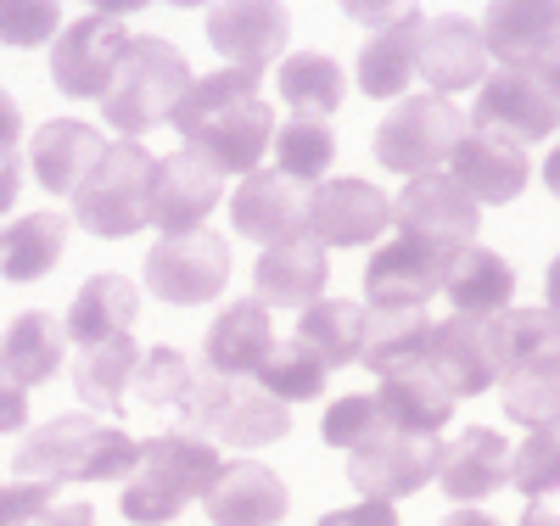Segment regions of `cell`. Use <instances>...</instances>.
<instances>
[{
  "instance_id": "4",
  "label": "cell",
  "mask_w": 560,
  "mask_h": 526,
  "mask_svg": "<svg viewBox=\"0 0 560 526\" xmlns=\"http://www.w3.org/2000/svg\"><path fill=\"white\" fill-rule=\"evenodd\" d=\"M185 90H191V62L168 39H129L102 95V118L118 129V140H140L174 118Z\"/></svg>"
},
{
  "instance_id": "15",
  "label": "cell",
  "mask_w": 560,
  "mask_h": 526,
  "mask_svg": "<svg viewBox=\"0 0 560 526\" xmlns=\"http://www.w3.org/2000/svg\"><path fill=\"white\" fill-rule=\"evenodd\" d=\"M477 129H499L510 140H549V129H560V102L527 73V68H499L477 84V113H471Z\"/></svg>"
},
{
  "instance_id": "46",
  "label": "cell",
  "mask_w": 560,
  "mask_h": 526,
  "mask_svg": "<svg viewBox=\"0 0 560 526\" xmlns=\"http://www.w3.org/2000/svg\"><path fill=\"white\" fill-rule=\"evenodd\" d=\"M337 7L353 23H364V28H387V23H398V17L415 12V0H337Z\"/></svg>"
},
{
  "instance_id": "31",
  "label": "cell",
  "mask_w": 560,
  "mask_h": 526,
  "mask_svg": "<svg viewBox=\"0 0 560 526\" xmlns=\"http://www.w3.org/2000/svg\"><path fill=\"white\" fill-rule=\"evenodd\" d=\"M420 34H427V17L409 12L387 28H376L359 51V90L376 95V102H393V95L409 90L415 79V57H420Z\"/></svg>"
},
{
  "instance_id": "56",
  "label": "cell",
  "mask_w": 560,
  "mask_h": 526,
  "mask_svg": "<svg viewBox=\"0 0 560 526\" xmlns=\"http://www.w3.org/2000/svg\"><path fill=\"white\" fill-rule=\"evenodd\" d=\"M516 526H560V515H555V510H544V504H527V515H522Z\"/></svg>"
},
{
  "instance_id": "29",
  "label": "cell",
  "mask_w": 560,
  "mask_h": 526,
  "mask_svg": "<svg viewBox=\"0 0 560 526\" xmlns=\"http://www.w3.org/2000/svg\"><path fill=\"white\" fill-rule=\"evenodd\" d=\"M376 409L393 432H415V437H438L448 414H454V393L443 381L415 364V370H398V375H382V393H376Z\"/></svg>"
},
{
  "instance_id": "30",
  "label": "cell",
  "mask_w": 560,
  "mask_h": 526,
  "mask_svg": "<svg viewBox=\"0 0 560 526\" xmlns=\"http://www.w3.org/2000/svg\"><path fill=\"white\" fill-rule=\"evenodd\" d=\"M432 314L427 308H364V364L376 375H398L427 364L432 348Z\"/></svg>"
},
{
  "instance_id": "39",
  "label": "cell",
  "mask_w": 560,
  "mask_h": 526,
  "mask_svg": "<svg viewBox=\"0 0 560 526\" xmlns=\"http://www.w3.org/2000/svg\"><path fill=\"white\" fill-rule=\"evenodd\" d=\"M269 152H275V168L287 174V179H298V185H319L325 179V168H331V157H337V140H331V129H325L319 118H287L275 129V140H269Z\"/></svg>"
},
{
  "instance_id": "7",
  "label": "cell",
  "mask_w": 560,
  "mask_h": 526,
  "mask_svg": "<svg viewBox=\"0 0 560 526\" xmlns=\"http://www.w3.org/2000/svg\"><path fill=\"white\" fill-rule=\"evenodd\" d=\"M459 107L443 102V95H415V102H398L382 129H376V163L420 179V174H443L454 140H459Z\"/></svg>"
},
{
  "instance_id": "8",
  "label": "cell",
  "mask_w": 560,
  "mask_h": 526,
  "mask_svg": "<svg viewBox=\"0 0 560 526\" xmlns=\"http://www.w3.org/2000/svg\"><path fill=\"white\" fill-rule=\"evenodd\" d=\"M224 280H230V247L213 230L158 235V247L147 253V292L174 308L213 303L224 292Z\"/></svg>"
},
{
  "instance_id": "5",
  "label": "cell",
  "mask_w": 560,
  "mask_h": 526,
  "mask_svg": "<svg viewBox=\"0 0 560 526\" xmlns=\"http://www.w3.org/2000/svg\"><path fill=\"white\" fill-rule=\"evenodd\" d=\"M179 420L191 425V432H208L213 443H230V448H264V443H280L292 432L287 404H275L258 381L213 375V370L191 375V393L179 404Z\"/></svg>"
},
{
  "instance_id": "32",
  "label": "cell",
  "mask_w": 560,
  "mask_h": 526,
  "mask_svg": "<svg viewBox=\"0 0 560 526\" xmlns=\"http://www.w3.org/2000/svg\"><path fill=\"white\" fill-rule=\"evenodd\" d=\"M68 253V219L62 213H23L0 230V274L28 285L45 280Z\"/></svg>"
},
{
  "instance_id": "45",
  "label": "cell",
  "mask_w": 560,
  "mask_h": 526,
  "mask_svg": "<svg viewBox=\"0 0 560 526\" xmlns=\"http://www.w3.org/2000/svg\"><path fill=\"white\" fill-rule=\"evenodd\" d=\"M51 504H57L51 482H0V526H23Z\"/></svg>"
},
{
  "instance_id": "59",
  "label": "cell",
  "mask_w": 560,
  "mask_h": 526,
  "mask_svg": "<svg viewBox=\"0 0 560 526\" xmlns=\"http://www.w3.org/2000/svg\"><path fill=\"white\" fill-rule=\"evenodd\" d=\"M555 330H560V319H555Z\"/></svg>"
},
{
  "instance_id": "43",
  "label": "cell",
  "mask_w": 560,
  "mask_h": 526,
  "mask_svg": "<svg viewBox=\"0 0 560 526\" xmlns=\"http://www.w3.org/2000/svg\"><path fill=\"white\" fill-rule=\"evenodd\" d=\"M382 432H393V425L382 420V409H376V398L370 393H353V398H337L331 409H325V420H319V437H325V448H359V443H370V437H382Z\"/></svg>"
},
{
  "instance_id": "6",
  "label": "cell",
  "mask_w": 560,
  "mask_h": 526,
  "mask_svg": "<svg viewBox=\"0 0 560 526\" xmlns=\"http://www.w3.org/2000/svg\"><path fill=\"white\" fill-rule=\"evenodd\" d=\"M152 168H158V157L140 147V140H113V147L96 157V168L84 174V185L68 197L73 219L90 235H107V242H124V235L147 230Z\"/></svg>"
},
{
  "instance_id": "2",
  "label": "cell",
  "mask_w": 560,
  "mask_h": 526,
  "mask_svg": "<svg viewBox=\"0 0 560 526\" xmlns=\"http://www.w3.org/2000/svg\"><path fill=\"white\" fill-rule=\"evenodd\" d=\"M140 443L118 425H102L96 414H57L39 432L23 437L12 470L18 482H118L135 470Z\"/></svg>"
},
{
  "instance_id": "54",
  "label": "cell",
  "mask_w": 560,
  "mask_h": 526,
  "mask_svg": "<svg viewBox=\"0 0 560 526\" xmlns=\"http://www.w3.org/2000/svg\"><path fill=\"white\" fill-rule=\"evenodd\" d=\"M544 308H549V319H560V253H555V264H549V274H544Z\"/></svg>"
},
{
  "instance_id": "42",
  "label": "cell",
  "mask_w": 560,
  "mask_h": 526,
  "mask_svg": "<svg viewBox=\"0 0 560 526\" xmlns=\"http://www.w3.org/2000/svg\"><path fill=\"white\" fill-rule=\"evenodd\" d=\"M191 375H197V364L185 359L179 348H152V353H140L129 387L140 393V404H152V409H179L185 393H191Z\"/></svg>"
},
{
  "instance_id": "37",
  "label": "cell",
  "mask_w": 560,
  "mask_h": 526,
  "mask_svg": "<svg viewBox=\"0 0 560 526\" xmlns=\"http://www.w3.org/2000/svg\"><path fill=\"white\" fill-rule=\"evenodd\" d=\"M482 325H488V353H493L499 375H510L516 364L560 348V330H555L549 308H504V314H493Z\"/></svg>"
},
{
  "instance_id": "53",
  "label": "cell",
  "mask_w": 560,
  "mask_h": 526,
  "mask_svg": "<svg viewBox=\"0 0 560 526\" xmlns=\"http://www.w3.org/2000/svg\"><path fill=\"white\" fill-rule=\"evenodd\" d=\"M152 0H90V12L96 17H129V12H147Z\"/></svg>"
},
{
  "instance_id": "35",
  "label": "cell",
  "mask_w": 560,
  "mask_h": 526,
  "mask_svg": "<svg viewBox=\"0 0 560 526\" xmlns=\"http://www.w3.org/2000/svg\"><path fill=\"white\" fill-rule=\"evenodd\" d=\"M135 364H140V348L129 337H113V342H96V348H79V364H73V387L90 409L102 414H118L129 404V381H135Z\"/></svg>"
},
{
  "instance_id": "58",
  "label": "cell",
  "mask_w": 560,
  "mask_h": 526,
  "mask_svg": "<svg viewBox=\"0 0 560 526\" xmlns=\"http://www.w3.org/2000/svg\"><path fill=\"white\" fill-rule=\"evenodd\" d=\"M168 7H208V0H168Z\"/></svg>"
},
{
  "instance_id": "48",
  "label": "cell",
  "mask_w": 560,
  "mask_h": 526,
  "mask_svg": "<svg viewBox=\"0 0 560 526\" xmlns=\"http://www.w3.org/2000/svg\"><path fill=\"white\" fill-rule=\"evenodd\" d=\"M23 425H28V387L0 370V437H7V432H23Z\"/></svg>"
},
{
  "instance_id": "10",
  "label": "cell",
  "mask_w": 560,
  "mask_h": 526,
  "mask_svg": "<svg viewBox=\"0 0 560 526\" xmlns=\"http://www.w3.org/2000/svg\"><path fill=\"white\" fill-rule=\"evenodd\" d=\"M438 454H443L438 437L382 432V437H370L348 454V482L370 504H398V499H415L438 476Z\"/></svg>"
},
{
  "instance_id": "9",
  "label": "cell",
  "mask_w": 560,
  "mask_h": 526,
  "mask_svg": "<svg viewBox=\"0 0 560 526\" xmlns=\"http://www.w3.org/2000/svg\"><path fill=\"white\" fill-rule=\"evenodd\" d=\"M471 247V242H465ZM459 247L420 242V235H393L382 253H370L364 264V297L370 308H427L443 292V274Z\"/></svg>"
},
{
  "instance_id": "44",
  "label": "cell",
  "mask_w": 560,
  "mask_h": 526,
  "mask_svg": "<svg viewBox=\"0 0 560 526\" xmlns=\"http://www.w3.org/2000/svg\"><path fill=\"white\" fill-rule=\"evenodd\" d=\"M57 28H62V0H0V45L34 51V45L57 39Z\"/></svg>"
},
{
  "instance_id": "18",
  "label": "cell",
  "mask_w": 560,
  "mask_h": 526,
  "mask_svg": "<svg viewBox=\"0 0 560 526\" xmlns=\"http://www.w3.org/2000/svg\"><path fill=\"white\" fill-rule=\"evenodd\" d=\"M448 174L471 190V202H510V197H522L527 190V147L522 140H510L499 129H465L454 140V152H448Z\"/></svg>"
},
{
  "instance_id": "19",
  "label": "cell",
  "mask_w": 560,
  "mask_h": 526,
  "mask_svg": "<svg viewBox=\"0 0 560 526\" xmlns=\"http://www.w3.org/2000/svg\"><path fill=\"white\" fill-rule=\"evenodd\" d=\"M202 504H208L213 526H275V521H287L292 499H287V482H280L269 465L236 459V465H219Z\"/></svg>"
},
{
  "instance_id": "17",
  "label": "cell",
  "mask_w": 560,
  "mask_h": 526,
  "mask_svg": "<svg viewBox=\"0 0 560 526\" xmlns=\"http://www.w3.org/2000/svg\"><path fill=\"white\" fill-rule=\"evenodd\" d=\"M303 213H308V185L287 179L280 168H253L236 197H230V219H236V235L258 247H280L303 235Z\"/></svg>"
},
{
  "instance_id": "47",
  "label": "cell",
  "mask_w": 560,
  "mask_h": 526,
  "mask_svg": "<svg viewBox=\"0 0 560 526\" xmlns=\"http://www.w3.org/2000/svg\"><path fill=\"white\" fill-rule=\"evenodd\" d=\"M319 526H398V510L393 504H348V510H331V515H319Z\"/></svg>"
},
{
  "instance_id": "27",
  "label": "cell",
  "mask_w": 560,
  "mask_h": 526,
  "mask_svg": "<svg viewBox=\"0 0 560 526\" xmlns=\"http://www.w3.org/2000/svg\"><path fill=\"white\" fill-rule=\"evenodd\" d=\"M443 297L454 303L459 319H493L510 308V297H516V269H510L499 253L488 247H459L448 274H443Z\"/></svg>"
},
{
  "instance_id": "36",
  "label": "cell",
  "mask_w": 560,
  "mask_h": 526,
  "mask_svg": "<svg viewBox=\"0 0 560 526\" xmlns=\"http://www.w3.org/2000/svg\"><path fill=\"white\" fill-rule=\"evenodd\" d=\"M504 381V414L516 425H560V348L555 353H538L527 364H516Z\"/></svg>"
},
{
  "instance_id": "20",
  "label": "cell",
  "mask_w": 560,
  "mask_h": 526,
  "mask_svg": "<svg viewBox=\"0 0 560 526\" xmlns=\"http://www.w3.org/2000/svg\"><path fill=\"white\" fill-rule=\"evenodd\" d=\"M415 79H427L432 95H459L477 90L488 79V51H482V28L465 17H438L420 34V57H415Z\"/></svg>"
},
{
  "instance_id": "12",
  "label": "cell",
  "mask_w": 560,
  "mask_h": 526,
  "mask_svg": "<svg viewBox=\"0 0 560 526\" xmlns=\"http://www.w3.org/2000/svg\"><path fill=\"white\" fill-rule=\"evenodd\" d=\"M129 45V28L118 17H79L68 28H57V45H51V79L62 95L73 102H102L113 73H118V57Z\"/></svg>"
},
{
  "instance_id": "21",
  "label": "cell",
  "mask_w": 560,
  "mask_h": 526,
  "mask_svg": "<svg viewBox=\"0 0 560 526\" xmlns=\"http://www.w3.org/2000/svg\"><path fill=\"white\" fill-rule=\"evenodd\" d=\"M432 482H438L454 504H477V499L499 493V488L510 482V448H504V437L488 432V425H465L454 443H443Z\"/></svg>"
},
{
  "instance_id": "11",
  "label": "cell",
  "mask_w": 560,
  "mask_h": 526,
  "mask_svg": "<svg viewBox=\"0 0 560 526\" xmlns=\"http://www.w3.org/2000/svg\"><path fill=\"white\" fill-rule=\"evenodd\" d=\"M393 224V202L370 179H319L308 185L303 235L314 247H370Z\"/></svg>"
},
{
  "instance_id": "40",
  "label": "cell",
  "mask_w": 560,
  "mask_h": 526,
  "mask_svg": "<svg viewBox=\"0 0 560 526\" xmlns=\"http://www.w3.org/2000/svg\"><path fill=\"white\" fill-rule=\"evenodd\" d=\"M258 387L275 398V404H308V398H319V387H325V364L314 359V348L308 342H275L269 348V359L258 364Z\"/></svg>"
},
{
  "instance_id": "41",
  "label": "cell",
  "mask_w": 560,
  "mask_h": 526,
  "mask_svg": "<svg viewBox=\"0 0 560 526\" xmlns=\"http://www.w3.org/2000/svg\"><path fill=\"white\" fill-rule=\"evenodd\" d=\"M510 488L527 493L533 504L560 493V425H538V432L510 454Z\"/></svg>"
},
{
  "instance_id": "23",
  "label": "cell",
  "mask_w": 560,
  "mask_h": 526,
  "mask_svg": "<svg viewBox=\"0 0 560 526\" xmlns=\"http://www.w3.org/2000/svg\"><path fill=\"white\" fill-rule=\"evenodd\" d=\"M102 152H107L102 129H90L79 118H51V124H39V135L28 140V168H34V179L51 190V197H73Z\"/></svg>"
},
{
  "instance_id": "26",
  "label": "cell",
  "mask_w": 560,
  "mask_h": 526,
  "mask_svg": "<svg viewBox=\"0 0 560 526\" xmlns=\"http://www.w3.org/2000/svg\"><path fill=\"white\" fill-rule=\"evenodd\" d=\"M275 348V330H269V308L258 297H242L230 303L202 337V370L213 375H236V381H253L258 364L269 359Z\"/></svg>"
},
{
  "instance_id": "51",
  "label": "cell",
  "mask_w": 560,
  "mask_h": 526,
  "mask_svg": "<svg viewBox=\"0 0 560 526\" xmlns=\"http://www.w3.org/2000/svg\"><path fill=\"white\" fill-rule=\"evenodd\" d=\"M18 190H23V157L18 152H0V213L18 208Z\"/></svg>"
},
{
  "instance_id": "49",
  "label": "cell",
  "mask_w": 560,
  "mask_h": 526,
  "mask_svg": "<svg viewBox=\"0 0 560 526\" xmlns=\"http://www.w3.org/2000/svg\"><path fill=\"white\" fill-rule=\"evenodd\" d=\"M527 73H533V79H538V84L555 95V102H560V34H555V39L544 45V51L527 62Z\"/></svg>"
},
{
  "instance_id": "25",
  "label": "cell",
  "mask_w": 560,
  "mask_h": 526,
  "mask_svg": "<svg viewBox=\"0 0 560 526\" xmlns=\"http://www.w3.org/2000/svg\"><path fill=\"white\" fill-rule=\"evenodd\" d=\"M325 280H331V258H325V247H314L308 235L264 247V258L253 269L264 308H308V303L325 297Z\"/></svg>"
},
{
  "instance_id": "22",
  "label": "cell",
  "mask_w": 560,
  "mask_h": 526,
  "mask_svg": "<svg viewBox=\"0 0 560 526\" xmlns=\"http://www.w3.org/2000/svg\"><path fill=\"white\" fill-rule=\"evenodd\" d=\"M427 370L443 381L454 398H482L488 387H499V370H493V353H488V325L482 319H459V314L432 325Z\"/></svg>"
},
{
  "instance_id": "55",
  "label": "cell",
  "mask_w": 560,
  "mask_h": 526,
  "mask_svg": "<svg viewBox=\"0 0 560 526\" xmlns=\"http://www.w3.org/2000/svg\"><path fill=\"white\" fill-rule=\"evenodd\" d=\"M443 526H504V521H493V515H482V510H471V504H459Z\"/></svg>"
},
{
  "instance_id": "34",
  "label": "cell",
  "mask_w": 560,
  "mask_h": 526,
  "mask_svg": "<svg viewBox=\"0 0 560 526\" xmlns=\"http://www.w3.org/2000/svg\"><path fill=\"white\" fill-rule=\"evenodd\" d=\"M298 342H308L325 370L359 364V353H364V303H348V297L308 303L303 319H298Z\"/></svg>"
},
{
  "instance_id": "38",
  "label": "cell",
  "mask_w": 560,
  "mask_h": 526,
  "mask_svg": "<svg viewBox=\"0 0 560 526\" xmlns=\"http://www.w3.org/2000/svg\"><path fill=\"white\" fill-rule=\"evenodd\" d=\"M342 68L331 57H319V51H298L280 62V102H287L292 113L303 118H325V113H337L342 107Z\"/></svg>"
},
{
  "instance_id": "33",
  "label": "cell",
  "mask_w": 560,
  "mask_h": 526,
  "mask_svg": "<svg viewBox=\"0 0 560 526\" xmlns=\"http://www.w3.org/2000/svg\"><path fill=\"white\" fill-rule=\"evenodd\" d=\"M62 353H68V330L57 314H18L12 330L0 337V370L23 387H39V381H51L62 370Z\"/></svg>"
},
{
  "instance_id": "14",
  "label": "cell",
  "mask_w": 560,
  "mask_h": 526,
  "mask_svg": "<svg viewBox=\"0 0 560 526\" xmlns=\"http://www.w3.org/2000/svg\"><path fill=\"white\" fill-rule=\"evenodd\" d=\"M287 34H292V17L280 0H213L208 12V45L230 68L264 73L287 51Z\"/></svg>"
},
{
  "instance_id": "28",
  "label": "cell",
  "mask_w": 560,
  "mask_h": 526,
  "mask_svg": "<svg viewBox=\"0 0 560 526\" xmlns=\"http://www.w3.org/2000/svg\"><path fill=\"white\" fill-rule=\"evenodd\" d=\"M135 314H140L135 280H124V274H90V280L79 285V297H73L62 330H68V342L96 348V342L129 337V330H135Z\"/></svg>"
},
{
  "instance_id": "24",
  "label": "cell",
  "mask_w": 560,
  "mask_h": 526,
  "mask_svg": "<svg viewBox=\"0 0 560 526\" xmlns=\"http://www.w3.org/2000/svg\"><path fill=\"white\" fill-rule=\"evenodd\" d=\"M477 28L482 51L499 57V68H527L560 34V0H488Z\"/></svg>"
},
{
  "instance_id": "57",
  "label": "cell",
  "mask_w": 560,
  "mask_h": 526,
  "mask_svg": "<svg viewBox=\"0 0 560 526\" xmlns=\"http://www.w3.org/2000/svg\"><path fill=\"white\" fill-rule=\"evenodd\" d=\"M544 185L560 197V147H555V152H549V163H544Z\"/></svg>"
},
{
  "instance_id": "13",
  "label": "cell",
  "mask_w": 560,
  "mask_h": 526,
  "mask_svg": "<svg viewBox=\"0 0 560 526\" xmlns=\"http://www.w3.org/2000/svg\"><path fill=\"white\" fill-rule=\"evenodd\" d=\"M393 224H398V235L465 247V242H477L482 208L471 202V190H465L454 174H420V179L404 185V197L393 202Z\"/></svg>"
},
{
  "instance_id": "52",
  "label": "cell",
  "mask_w": 560,
  "mask_h": 526,
  "mask_svg": "<svg viewBox=\"0 0 560 526\" xmlns=\"http://www.w3.org/2000/svg\"><path fill=\"white\" fill-rule=\"evenodd\" d=\"M18 135H23V113L7 90H0V152H18Z\"/></svg>"
},
{
  "instance_id": "3",
  "label": "cell",
  "mask_w": 560,
  "mask_h": 526,
  "mask_svg": "<svg viewBox=\"0 0 560 526\" xmlns=\"http://www.w3.org/2000/svg\"><path fill=\"white\" fill-rule=\"evenodd\" d=\"M219 448L208 437H185V432H163L147 437L135 454V470L124 476V515L135 526H163L174 521L191 499H202L219 476Z\"/></svg>"
},
{
  "instance_id": "50",
  "label": "cell",
  "mask_w": 560,
  "mask_h": 526,
  "mask_svg": "<svg viewBox=\"0 0 560 526\" xmlns=\"http://www.w3.org/2000/svg\"><path fill=\"white\" fill-rule=\"evenodd\" d=\"M23 526H96V510L90 504H51V510H39Z\"/></svg>"
},
{
  "instance_id": "16",
  "label": "cell",
  "mask_w": 560,
  "mask_h": 526,
  "mask_svg": "<svg viewBox=\"0 0 560 526\" xmlns=\"http://www.w3.org/2000/svg\"><path fill=\"white\" fill-rule=\"evenodd\" d=\"M219 190H224V174L208 168L197 152H174V157H158L152 168V197H147V224H158L163 235H185V230H202L208 213L219 208Z\"/></svg>"
},
{
  "instance_id": "1",
  "label": "cell",
  "mask_w": 560,
  "mask_h": 526,
  "mask_svg": "<svg viewBox=\"0 0 560 526\" xmlns=\"http://www.w3.org/2000/svg\"><path fill=\"white\" fill-rule=\"evenodd\" d=\"M253 68H224V73H202L191 79V90L174 107V129L185 140V152H197L208 168L219 174H253L275 140V113L258 95Z\"/></svg>"
}]
</instances>
